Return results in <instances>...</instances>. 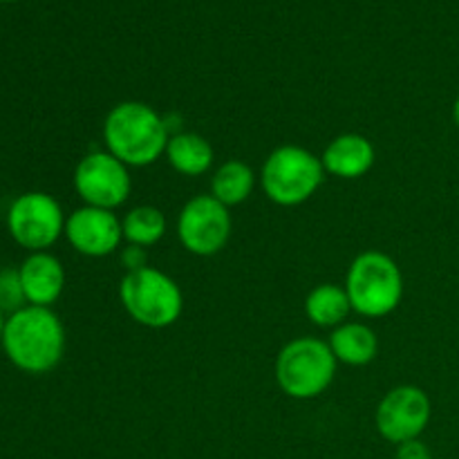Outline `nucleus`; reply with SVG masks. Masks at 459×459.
I'll return each mask as SVG.
<instances>
[{"label": "nucleus", "instance_id": "nucleus-1", "mask_svg": "<svg viewBox=\"0 0 459 459\" xmlns=\"http://www.w3.org/2000/svg\"><path fill=\"white\" fill-rule=\"evenodd\" d=\"M0 345L18 370L45 375L61 363L65 352V327L52 307L25 305L7 316Z\"/></svg>", "mask_w": 459, "mask_h": 459}, {"label": "nucleus", "instance_id": "nucleus-2", "mask_svg": "<svg viewBox=\"0 0 459 459\" xmlns=\"http://www.w3.org/2000/svg\"><path fill=\"white\" fill-rule=\"evenodd\" d=\"M170 130L164 117L143 101H121L103 121V143L128 169H143L160 160L169 146Z\"/></svg>", "mask_w": 459, "mask_h": 459}, {"label": "nucleus", "instance_id": "nucleus-3", "mask_svg": "<svg viewBox=\"0 0 459 459\" xmlns=\"http://www.w3.org/2000/svg\"><path fill=\"white\" fill-rule=\"evenodd\" d=\"M343 287L352 312L363 318H384L402 303L403 273L384 251H363L350 264Z\"/></svg>", "mask_w": 459, "mask_h": 459}, {"label": "nucleus", "instance_id": "nucleus-4", "mask_svg": "<svg viewBox=\"0 0 459 459\" xmlns=\"http://www.w3.org/2000/svg\"><path fill=\"white\" fill-rule=\"evenodd\" d=\"M119 300L126 314L148 330H166L184 312V294L178 282L151 264L126 272L119 282Z\"/></svg>", "mask_w": 459, "mask_h": 459}, {"label": "nucleus", "instance_id": "nucleus-5", "mask_svg": "<svg viewBox=\"0 0 459 459\" xmlns=\"http://www.w3.org/2000/svg\"><path fill=\"white\" fill-rule=\"evenodd\" d=\"M336 357L330 345L314 336H300L282 345L276 357V384L287 397L316 399L336 377Z\"/></svg>", "mask_w": 459, "mask_h": 459}, {"label": "nucleus", "instance_id": "nucleus-6", "mask_svg": "<svg viewBox=\"0 0 459 459\" xmlns=\"http://www.w3.org/2000/svg\"><path fill=\"white\" fill-rule=\"evenodd\" d=\"M260 186L278 206H299L321 188L325 179L321 157L294 143H285L269 152L260 169Z\"/></svg>", "mask_w": 459, "mask_h": 459}, {"label": "nucleus", "instance_id": "nucleus-7", "mask_svg": "<svg viewBox=\"0 0 459 459\" xmlns=\"http://www.w3.org/2000/svg\"><path fill=\"white\" fill-rule=\"evenodd\" d=\"M65 220L61 204L43 191L22 193L7 211L9 236L31 254L49 249L65 233Z\"/></svg>", "mask_w": 459, "mask_h": 459}, {"label": "nucleus", "instance_id": "nucleus-8", "mask_svg": "<svg viewBox=\"0 0 459 459\" xmlns=\"http://www.w3.org/2000/svg\"><path fill=\"white\" fill-rule=\"evenodd\" d=\"M74 191L85 206L119 209L133 191L130 169L108 151L88 152L74 169Z\"/></svg>", "mask_w": 459, "mask_h": 459}, {"label": "nucleus", "instance_id": "nucleus-9", "mask_svg": "<svg viewBox=\"0 0 459 459\" xmlns=\"http://www.w3.org/2000/svg\"><path fill=\"white\" fill-rule=\"evenodd\" d=\"M231 213L211 193L191 197L179 211V242L188 254L200 255V258L220 254L231 238Z\"/></svg>", "mask_w": 459, "mask_h": 459}, {"label": "nucleus", "instance_id": "nucleus-10", "mask_svg": "<svg viewBox=\"0 0 459 459\" xmlns=\"http://www.w3.org/2000/svg\"><path fill=\"white\" fill-rule=\"evenodd\" d=\"M433 417L430 397L417 385H397L381 399L375 411L377 433L385 442L399 444L420 439Z\"/></svg>", "mask_w": 459, "mask_h": 459}, {"label": "nucleus", "instance_id": "nucleus-11", "mask_svg": "<svg viewBox=\"0 0 459 459\" xmlns=\"http://www.w3.org/2000/svg\"><path fill=\"white\" fill-rule=\"evenodd\" d=\"M63 236L76 254L88 258H106L121 247L124 229L115 211L83 204L67 215Z\"/></svg>", "mask_w": 459, "mask_h": 459}, {"label": "nucleus", "instance_id": "nucleus-12", "mask_svg": "<svg viewBox=\"0 0 459 459\" xmlns=\"http://www.w3.org/2000/svg\"><path fill=\"white\" fill-rule=\"evenodd\" d=\"M18 276L27 305L36 307H52L65 287V269L61 260L48 251H34L27 255L18 267Z\"/></svg>", "mask_w": 459, "mask_h": 459}, {"label": "nucleus", "instance_id": "nucleus-13", "mask_svg": "<svg viewBox=\"0 0 459 459\" xmlns=\"http://www.w3.org/2000/svg\"><path fill=\"white\" fill-rule=\"evenodd\" d=\"M377 152L368 137L359 133H345L332 139L323 151L321 161L325 173L341 179H359L375 166Z\"/></svg>", "mask_w": 459, "mask_h": 459}, {"label": "nucleus", "instance_id": "nucleus-14", "mask_svg": "<svg viewBox=\"0 0 459 459\" xmlns=\"http://www.w3.org/2000/svg\"><path fill=\"white\" fill-rule=\"evenodd\" d=\"M332 354L336 361L350 368H363L372 363L379 352V339H377L375 330L366 323L345 321L343 325L334 327L330 334Z\"/></svg>", "mask_w": 459, "mask_h": 459}, {"label": "nucleus", "instance_id": "nucleus-15", "mask_svg": "<svg viewBox=\"0 0 459 459\" xmlns=\"http://www.w3.org/2000/svg\"><path fill=\"white\" fill-rule=\"evenodd\" d=\"M164 155L170 169L178 170L184 178H200V175L209 173L215 160L209 139L197 133L170 134Z\"/></svg>", "mask_w": 459, "mask_h": 459}, {"label": "nucleus", "instance_id": "nucleus-16", "mask_svg": "<svg viewBox=\"0 0 459 459\" xmlns=\"http://www.w3.org/2000/svg\"><path fill=\"white\" fill-rule=\"evenodd\" d=\"M350 314H352V303L348 299V291L334 282L316 285L305 299V316L316 327L334 330L348 321Z\"/></svg>", "mask_w": 459, "mask_h": 459}, {"label": "nucleus", "instance_id": "nucleus-17", "mask_svg": "<svg viewBox=\"0 0 459 459\" xmlns=\"http://www.w3.org/2000/svg\"><path fill=\"white\" fill-rule=\"evenodd\" d=\"M255 182H258V178H255L254 169L249 164H245L242 160H229L215 169L213 178H211V195L220 204L231 209V206L249 200Z\"/></svg>", "mask_w": 459, "mask_h": 459}, {"label": "nucleus", "instance_id": "nucleus-18", "mask_svg": "<svg viewBox=\"0 0 459 459\" xmlns=\"http://www.w3.org/2000/svg\"><path fill=\"white\" fill-rule=\"evenodd\" d=\"M166 227H169L166 215L152 204L134 206L121 220L124 240L133 247H142V249L157 245L166 236Z\"/></svg>", "mask_w": 459, "mask_h": 459}, {"label": "nucleus", "instance_id": "nucleus-19", "mask_svg": "<svg viewBox=\"0 0 459 459\" xmlns=\"http://www.w3.org/2000/svg\"><path fill=\"white\" fill-rule=\"evenodd\" d=\"M25 305L27 300L22 294L18 269H0V312L13 314Z\"/></svg>", "mask_w": 459, "mask_h": 459}, {"label": "nucleus", "instance_id": "nucleus-20", "mask_svg": "<svg viewBox=\"0 0 459 459\" xmlns=\"http://www.w3.org/2000/svg\"><path fill=\"white\" fill-rule=\"evenodd\" d=\"M394 459H433V453L421 439H411V442L399 444Z\"/></svg>", "mask_w": 459, "mask_h": 459}, {"label": "nucleus", "instance_id": "nucleus-21", "mask_svg": "<svg viewBox=\"0 0 459 459\" xmlns=\"http://www.w3.org/2000/svg\"><path fill=\"white\" fill-rule=\"evenodd\" d=\"M121 263H124V267L128 269V272H137V269L146 267V249L128 245L124 249V254H121Z\"/></svg>", "mask_w": 459, "mask_h": 459}, {"label": "nucleus", "instance_id": "nucleus-22", "mask_svg": "<svg viewBox=\"0 0 459 459\" xmlns=\"http://www.w3.org/2000/svg\"><path fill=\"white\" fill-rule=\"evenodd\" d=\"M453 121H455V126L459 128V97L455 99V103H453Z\"/></svg>", "mask_w": 459, "mask_h": 459}, {"label": "nucleus", "instance_id": "nucleus-23", "mask_svg": "<svg viewBox=\"0 0 459 459\" xmlns=\"http://www.w3.org/2000/svg\"><path fill=\"white\" fill-rule=\"evenodd\" d=\"M4 321H7V318H4V314L0 312V343H3V330H4Z\"/></svg>", "mask_w": 459, "mask_h": 459}, {"label": "nucleus", "instance_id": "nucleus-24", "mask_svg": "<svg viewBox=\"0 0 459 459\" xmlns=\"http://www.w3.org/2000/svg\"><path fill=\"white\" fill-rule=\"evenodd\" d=\"M0 3H16V0H0Z\"/></svg>", "mask_w": 459, "mask_h": 459}]
</instances>
